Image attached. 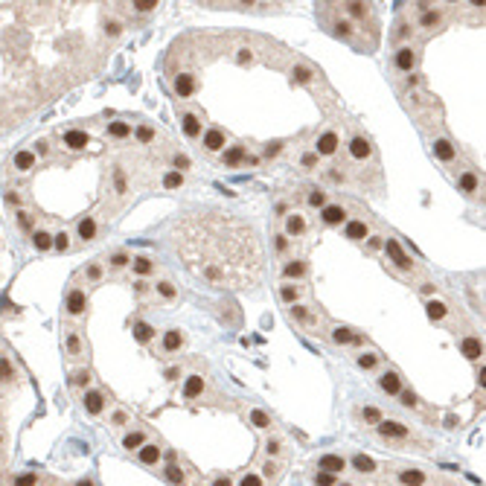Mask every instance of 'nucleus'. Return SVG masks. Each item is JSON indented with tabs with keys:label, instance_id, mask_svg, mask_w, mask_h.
<instances>
[{
	"label": "nucleus",
	"instance_id": "23",
	"mask_svg": "<svg viewBox=\"0 0 486 486\" xmlns=\"http://www.w3.org/2000/svg\"><path fill=\"white\" fill-rule=\"evenodd\" d=\"M108 134L117 137V140H123V137H129L131 134V126L129 123H111V126H108Z\"/></svg>",
	"mask_w": 486,
	"mask_h": 486
},
{
	"label": "nucleus",
	"instance_id": "34",
	"mask_svg": "<svg viewBox=\"0 0 486 486\" xmlns=\"http://www.w3.org/2000/svg\"><path fill=\"white\" fill-rule=\"evenodd\" d=\"M306 268H303V262H289L286 265V277H300Z\"/></svg>",
	"mask_w": 486,
	"mask_h": 486
},
{
	"label": "nucleus",
	"instance_id": "14",
	"mask_svg": "<svg viewBox=\"0 0 486 486\" xmlns=\"http://www.w3.org/2000/svg\"><path fill=\"white\" fill-rule=\"evenodd\" d=\"M379 388L385 390V393H399L402 382H399V376H396V373H385V376L379 379Z\"/></svg>",
	"mask_w": 486,
	"mask_h": 486
},
{
	"label": "nucleus",
	"instance_id": "28",
	"mask_svg": "<svg viewBox=\"0 0 486 486\" xmlns=\"http://www.w3.org/2000/svg\"><path fill=\"white\" fill-rule=\"evenodd\" d=\"M321 466H324V469H332V472H344V460H341V457H324Z\"/></svg>",
	"mask_w": 486,
	"mask_h": 486
},
{
	"label": "nucleus",
	"instance_id": "15",
	"mask_svg": "<svg viewBox=\"0 0 486 486\" xmlns=\"http://www.w3.org/2000/svg\"><path fill=\"white\" fill-rule=\"evenodd\" d=\"M184 134L187 137H201V123H198V117L195 114H184Z\"/></svg>",
	"mask_w": 486,
	"mask_h": 486
},
{
	"label": "nucleus",
	"instance_id": "13",
	"mask_svg": "<svg viewBox=\"0 0 486 486\" xmlns=\"http://www.w3.org/2000/svg\"><path fill=\"white\" fill-rule=\"evenodd\" d=\"M379 431H382L385 437H408V428H405L402 422H382Z\"/></svg>",
	"mask_w": 486,
	"mask_h": 486
},
{
	"label": "nucleus",
	"instance_id": "4",
	"mask_svg": "<svg viewBox=\"0 0 486 486\" xmlns=\"http://www.w3.org/2000/svg\"><path fill=\"white\" fill-rule=\"evenodd\" d=\"M385 251H388V257L396 262L402 271H411V265H414V262H411V257H405V251L399 248V242H396V239H388V242H385Z\"/></svg>",
	"mask_w": 486,
	"mask_h": 486
},
{
	"label": "nucleus",
	"instance_id": "12",
	"mask_svg": "<svg viewBox=\"0 0 486 486\" xmlns=\"http://www.w3.org/2000/svg\"><path fill=\"white\" fill-rule=\"evenodd\" d=\"M434 155H437L440 161H454L457 152H454V146L449 140H437V143H434Z\"/></svg>",
	"mask_w": 486,
	"mask_h": 486
},
{
	"label": "nucleus",
	"instance_id": "32",
	"mask_svg": "<svg viewBox=\"0 0 486 486\" xmlns=\"http://www.w3.org/2000/svg\"><path fill=\"white\" fill-rule=\"evenodd\" d=\"M460 187H463L466 193H475V190H478V178L469 172V175H463V178H460Z\"/></svg>",
	"mask_w": 486,
	"mask_h": 486
},
{
	"label": "nucleus",
	"instance_id": "2",
	"mask_svg": "<svg viewBox=\"0 0 486 486\" xmlns=\"http://www.w3.org/2000/svg\"><path fill=\"white\" fill-rule=\"evenodd\" d=\"M0 486H94L91 481H76L70 484L53 472H38V469H12V452L6 440L0 443Z\"/></svg>",
	"mask_w": 486,
	"mask_h": 486
},
{
	"label": "nucleus",
	"instance_id": "22",
	"mask_svg": "<svg viewBox=\"0 0 486 486\" xmlns=\"http://www.w3.org/2000/svg\"><path fill=\"white\" fill-rule=\"evenodd\" d=\"M201 388H204V379L201 376H190V382H187V388H184V396H198L201 393Z\"/></svg>",
	"mask_w": 486,
	"mask_h": 486
},
{
	"label": "nucleus",
	"instance_id": "26",
	"mask_svg": "<svg viewBox=\"0 0 486 486\" xmlns=\"http://www.w3.org/2000/svg\"><path fill=\"white\" fill-rule=\"evenodd\" d=\"M131 6H134V12H140V15H146V12H155V9H158V3H155V0H134Z\"/></svg>",
	"mask_w": 486,
	"mask_h": 486
},
{
	"label": "nucleus",
	"instance_id": "37",
	"mask_svg": "<svg viewBox=\"0 0 486 486\" xmlns=\"http://www.w3.org/2000/svg\"><path fill=\"white\" fill-rule=\"evenodd\" d=\"M437 21H440V15H437V12H431V9H428V12H425V18H422V27H434V24H437Z\"/></svg>",
	"mask_w": 486,
	"mask_h": 486
},
{
	"label": "nucleus",
	"instance_id": "46",
	"mask_svg": "<svg viewBox=\"0 0 486 486\" xmlns=\"http://www.w3.org/2000/svg\"><path fill=\"white\" fill-rule=\"evenodd\" d=\"M289 248V242H286V236H277V251H286Z\"/></svg>",
	"mask_w": 486,
	"mask_h": 486
},
{
	"label": "nucleus",
	"instance_id": "41",
	"mask_svg": "<svg viewBox=\"0 0 486 486\" xmlns=\"http://www.w3.org/2000/svg\"><path fill=\"white\" fill-rule=\"evenodd\" d=\"M358 364H361L364 370H370V367H376V356H361L358 358Z\"/></svg>",
	"mask_w": 486,
	"mask_h": 486
},
{
	"label": "nucleus",
	"instance_id": "3",
	"mask_svg": "<svg viewBox=\"0 0 486 486\" xmlns=\"http://www.w3.org/2000/svg\"><path fill=\"white\" fill-rule=\"evenodd\" d=\"M172 88H175V97L178 99H190L198 94V79H195L193 73H178L175 82H172Z\"/></svg>",
	"mask_w": 486,
	"mask_h": 486
},
{
	"label": "nucleus",
	"instance_id": "20",
	"mask_svg": "<svg viewBox=\"0 0 486 486\" xmlns=\"http://www.w3.org/2000/svg\"><path fill=\"white\" fill-rule=\"evenodd\" d=\"M286 230L292 233V236H303L306 233V222H303V216H289V222H286Z\"/></svg>",
	"mask_w": 486,
	"mask_h": 486
},
{
	"label": "nucleus",
	"instance_id": "16",
	"mask_svg": "<svg viewBox=\"0 0 486 486\" xmlns=\"http://www.w3.org/2000/svg\"><path fill=\"white\" fill-rule=\"evenodd\" d=\"M85 292H73L70 294V300H67V309H70V315H82L85 312Z\"/></svg>",
	"mask_w": 486,
	"mask_h": 486
},
{
	"label": "nucleus",
	"instance_id": "21",
	"mask_svg": "<svg viewBox=\"0 0 486 486\" xmlns=\"http://www.w3.org/2000/svg\"><path fill=\"white\" fill-rule=\"evenodd\" d=\"M367 236V225L364 222H350L347 225V239H364Z\"/></svg>",
	"mask_w": 486,
	"mask_h": 486
},
{
	"label": "nucleus",
	"instance_id": "38",
	"mask_svg": "<svg viewBox=\"0 0 486 486\" xmlns=\"http://www.w3.org/2000/svg\"><path fill=\"white\" fill-rule=\"evenodd\" d=\"M324 201H326V195L321 193V190H318V193H312V195H309V204H312V207H324Z\"/></svg>",
	"mask_w": 486,
	"mask_h": 486
},
{
	"label": "nucleus",
	"instance_id": "27",
	"mask_svg": "<svg viewBox=\"0 0 486 486\" xmlns=\"http://www.w3.org/2000/svg\"><path fill=\"white\" fill-rule=\"evenodd\" d=\"M134 271H137V274H152V271H155V262L146 259V257H140V259H134Z\"/></svg>",
	"mask_w": 486,
	"mask_h": 486
},
{
	"label": "nucleus",
	"instance_id": "7",
	"mask_svg": "<svg viewBox=\"0 0 486 486\" xmlns=\"http://www.w3.org/2000/svg\"><path fill=\"white\" fill-rule=\"evenodd\" d=\"M350 155H353L356 161H367V158L373 155V149H370V143H367L364 137H356V140L350 143Z\"/></svg>",
	"mask_w": 486,
	"mask_h": 486
},
{
	"label": "nucleus",
	"instance_id": "30",
	"mask_svg": "<svg viewBox=\"0 0 486 486\" xmlns=\"http://www.w3.org/2000/svg\"><path fill=\"white\" fill-rule=\"evenodd\" d=\"M332 338H335V344H350V341H356L358 335H353L350 329H335V335H332Z\"/></svg>",
	"mask_w": 486,
	"mask_h": 486
},
{
	"label": "nucleus",
	"instance_id": "48",
	"mask_svg": "<svg viewBox=\"0 0 486 486\" xmlns=\"http://www.w3.org/2000/svg\"><path fill=\"white\" fill-rule=\"evenodd\" d=\"M242 486H259V481H257V478H254V475H248V478H245V481H242Z\"/></svg>",
	"mask_w": 486,
	"mask_h": 486
},
{
	"label": "nucleus",
	"instance_id": "40",
	"mask_svg": "<svg viewBox=\"0 0 486 486\" xmlns=\"http://www.w3.org/2000/svg\"><path fill=\"white\" fill-rule=\"evenodd\" d=\"M158 292L163 297H175V289H172V283H158Z\"/></svg>",
	"mask_w": 486,
	"mask_h": 486
},
{
	"label": "nucleus",
	"instance_id": "9",
	"mask_svg": "<svg viewBox=\"0 0 486 486\" xmlns=\"http://www.w3.org/2000/svg\"><path fill=\"white\" fill-rule=\"evenodd\" d=\"M460 350H463V356L466 358H481L484 356V344H481L478 338H466V341L460 344Z\"/></svg>",
	"mask_w": 486,
	"mask_h": 486
},
{
	"label": "nucleus",
	"instance_id": "49",
	"mask_svg": "<svg viewBox=\"0 0 486 486\" xmlns=\"http://www.w3.org/2000/svg\"><path fill=\"white\" fill-rule=\"evenodd\" d=\"M216 486H230V481H216Z\"/></svg>",
	"mask_w": 486,
	"mask_h": 486
},
{
	"label": "nucleus",
	"instance_id": "33",
	"mask_svg": "<svg viewBox=\"0 0 486 486\" xmlns=\"http://www.w3.org/2000/svg\"><path fill=\"white\" fill-rule=\"evenodd\" d=\"M134 338H137V341H149V338H152V326L137 324L134 326Z\"/></svg>",
	"mask_w": 486,
	"mask_h": 486
},
{
	"label": "nucleus",
	"instance_id": "39",
	"mask_svg": "<svg viewBox=\"0 0 486 486\" xmlns=\"http://www.w3.org/2000/svg\"><path fill=\"white\" fill-rule=\"evenodd\" d=\"M297 294H300V292H297L294 286H286V289H283V300H289V303H294V300H297Z\"/></svg>",
	"mask_w": 486,
	"mask_h": 486
},
{
	"label": "nucleus",
	"instance_id": "44",
	"mask_svg": "<svg viewBox=\"0 0 486 486\" xmlns=\"http://www.w3.org/2000/svg\"><path fill=\"white\" fill-rule=\"evenodd\" d=\"M254 422H257V425H259V428H265V425H268V417H265V414H259V411H257V414H254Z\"/></svg>",
	"mask_w": 486,
	"mask_h": 486
},
{
	"label": "nucleus",
	"instance_id": "6",
	"mask_svg": "<svg viewBox=\"0 0 486 486\" xmlns=\"http://www.w3.org/2000/svg\"><path fill=\"white\" fill-rule=\"evenodd\" d=\"M201 146H204L207 152H219V149L225 146V131L222 129H210L204 137H201Z\"/></svg>",
	"mask_w": 486,
	"mask_h": 486
},
{
	"label": "nucleus",
	"instance_id": "8",
	"mask_svg": "<svg viewBox=\"0 0 486 486\" xmlns=\"http://www.w3.org/2000/svg\"><path fill=\"white\" fill-rule=\"evenodd\" d=\"M324 222H326V225H341V222H347V210H344V207H338V204L326 207V210H324Z\"/></svg>",
	"mask_w": 486,
	"mask_h": 486
},
{
	"label": "nucleus",
	"instance_id": "1",
	"mask_svg": "<svg viewBox=\"0 0 486 486\" xmlns=\"http://www.w3.org/2000/svg\"><path fill=\"white\" fill-rule=\"evenodd\" d=\"M99 6L0 3V134L99 70L108 32L85 30Z\"/></svg>",
	"mask_w": 486,
	"mask_h": 486
},
{
	"label": "nucleus",
	"instance_id": "31",
	"mask_svg": "<svg viewBox=\"0 0 486 486\" xmlns=\"http://www.w3.org/2000/svg\"><path fill=\"white\" fill-rule=\"evenodd\" d=\"M32 242H35V248H38V251H47V248H50V233L38 230V233L32 236Z\"/></svg>",
	"mask_w": 486,
	"mask_h": 486
},
{
	"label": "nucleus",
	"instance_id": "42",
	"mask_svg": "<svg viewBox=\"0 0 486 486\" xmlns=\"http://www.w3.org/2000/svg\"><path fill=\"white\" fill-rule=\"evenodd\" d=\"M137 134H140V140H143V143H149V140H152V137H155V131L149 129V126H143V129L137 131Z\"/></svg>",
	"mask_w": 486,
	"mask_h": 486
},
{
	"label": "nucleus",
	"instance_id": "17",
	"mask_svg": "<svg viewBox=\"0 0 486 486\" xmlns=\"http://www.w3.org/2000/svg\"><path fill=\"white\" fill-rule=\"evenodd\" d=\"M94 236H97V222H94V219L79 222V239H82V242H94Z\"/></svg>",
	"mask_w": 486,
	"mask_h": 486
},
{
	"label": "nucleus",
	"instance_id": "35",
	"mask_svg": "<svg viewBox=\"0 0 486 486\" xmlns=\"http://www.w3.org/2000/svg\"><path fill=\"white\" fill-rule=\"evenodd\" d=\"M181 181H184V178H181V175H178V172H169V175H166V181H163V184H166V190H175V187H181Z\"/></svg>",
	"mask_w": 486,
	"mask_h": 486
},
{
	"label": "nucleus",
	"instance_id": "10",
	"mask_svg": "<svg viewBox=\"0 0 486 486\" xmlns=\"http://www.w3.org/2000/svg\"><path fill=\"white\" fill-rule=\"evenodd\" d=\"M396 67L405 70V73L414 67V50H411V47H399V50H396Z\"/></svg>",
	"mask_w": 486,
	"mask_h": 486
},
{
	"label": "nucleus",
	"instance_id": "5",
	"mask_svg": "<svg viewBox=\"0 0 486 486\" xmlns=\"http://www.w3.org/2000/svg\"><path fill=\"white\" fill-rule=\"evenodd\" d=\"M338 143H341V134L338 131H324L321 137H318V158L321 155H335V149H338Z\"/></svg>",
	"mask_w": 486,
	"mask_h": 486
},
{
	"label": "nucleus",
	"instance_id": "47",
	"mask_svg": "<svg viewBox=\"0 0 486 486\" xmlns=\"http://www.w3.org/2000/svg\"><path fill=\"white\" fill-rule=\"evenodd\" d=\"M402 402L411 408V405H414V393H408V390H405V393H402Z\"/></svg>",
	"mask_w": 486,
	"mask_h": 486
},
{
	"label": "nucleus",
	"instance_id": "45",
	"mask_svg": "<svg viewBox=\"0 0 486 486\" xmlns=\"http://www.w3.org/2000/svg\"><path fill=\"white\" fill-rule=\"evenodd\" d=\"M315 163H318V155H306V158H303V166H306V169L315 166Z\"/></svg>",
	"mask_w": 486,
	"mask_h": 486
},
{
	"label": "nucleus",
	"instance_id": "29",
	"mask_svg": "<svg viewBox=\"0 0 486 486\" xmlns=\"http://www.w3.org/2000/svg\"><path fill=\"white\" fill-rule=\"evenodd\" d=\"M428 315H431L434 321H443V318H446V306L434 300V303H428Z\"/></svg>",
	"mask_w": 486,
	"mask_h": 486
},
{
	"label": "nucleus",
	"instance_id": "36",
	"mask_svg": "<svg viewBox=\"0 0 486 486\" xmlns=\"http://www.w3.org/2000/svg\"><path fill=\"white\" fill-rule=\"evenodd\" d=\"M140 457H143V460H146V463H155V460H158V457H161V452H158V449H155V446H146V449H143V454H140Z\"/></svg>",
	"mask_w": 486,
	"mask_h": 486
},
{
	"label": "nucleus",
	"instance_id": "11",
	"mask_svg": "<svg viewBox=\"0 0 486 486\" xmlns=\"http://www.w3.org/2000/svg\"><path fill=\"white\" fill-rule=\"evenodd\" d=\"M222 161H225V166H236V163H242L245 161V146H230L225 155H222Z\"/></svg>",
	"mask_w": 486,
	"mask_h": 486
},
{
	"label": "nucleus",
	"instance_id": "25",
	"mask_svg": "<svg viewBox=\"0 0 486 486\" xmlns=\"http://www.w3.org/2000/svg\"><path fill=\"white\" fill-rule=\"evenodd\" d=\"M347 15H353V18H367V15H370V6H364V3H347Z\"/></svg>",
	"mask_w": 486,
	"mask_h": 486
},
{
	"label": "nucleus",
	"instance_id": "24",
	"mask_svg": "<svg viewBox=\"0 0 486 486\" xmlns=\"http://www.w3.org/2000/svg\"><path fill=\"white\" fill-rule=\"evenodd\" d=\"M85 408H88L91 414H99V411H102V396H99V393H88V396H85Z\"/></svg>",
	"mask_w": 486,
	"mask_h": 486
},
{
	"label": "nucleus",
	"instance_id": "18",
	"mask_svg": "<svg viewBox=\"0 0 486 486\" xmlns=\"http://www.w3.org/2000/svg\"><path fill=\"white\" fill-rule=\"evenodd\" d=\"M332 32L338 35V38H344V41H353L356 30H353V24H350V21H335V24H332Z\"/></svg>",
	"mask_w": 486,
	"mask_h": 486
},
{
	"label": "nucleus",
	"instance_id": "43",
	"mask_svg": "<svg viewBox=\"0 0 486 486\" xmlns=\"http://www.w3.org/2000/svg\"><path fill=\"white\" fill-rule=\"evenodd\" d=\"M126 262H129V257H126V254H117V257L111 259V265H114V268H123Z\"/></svg>",
	"mask_w": 486,
	"mask_h": 486
},
{
	"label": "nucleus",
	"instance_id": "19",
	"mask_svg": "<svg viewBox=\"0 0 486 486\" xmlns=\"http://www.w3.org/2000/svg\"><path fill=\"white\" fill-rule=\"evenodd\" d=\"M181 341H184V338H181V332H178V329H169V332H166V338H163V350H166V353H175V350L181 347Z\"/></svg>",
	"mask_w": 486,
	"mask_h": 486
}]
</instances>
